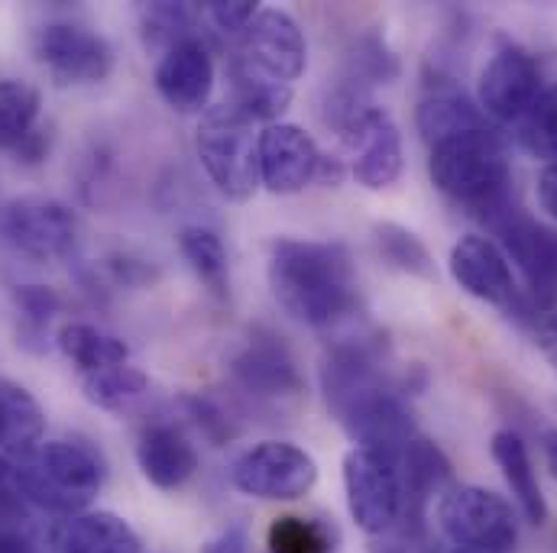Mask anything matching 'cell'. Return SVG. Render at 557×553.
<instances>
[{
  "label": "cell",
  "instance_id": "cell-1",
  "mask_svg": "<svg viewBox=\"0 0 557 553\" xmlns=\"http://www.w3.org/2000/svg\"><path fill=\"white\" fill-rule=\"evenodd\" d=\"M321 389L334 420L363 450L399 453L418 437L403 389L386 376V350L380 337L334 343L321 360Z\"/></svg>",
  "mask_w": 557,
  "mask_h": 553
},
{
  "label": "cell",
  "instance_id": "cell-2",
  "mask_svg": "<svg viewBox=\"0 0 557 553\" xmlns=\"http://www.w3.org/2000/svg\"><path fill=\"white\" fill-rule=\"evenodd\" d=\"M267 278L276 304L305 327H334L360 298L354 256L344 243L278 237L270 247Z\"/></svg>",
  "mask_w": 557,
  "mask_h": 553
},
{
  "label": "cell",
  "instance_id": "cell-3",
  "mask_svg": "<svg viewBox=\"0 0 557 553\" xmlns=\"http://www.w3.org/2000/svg\"><path fill=\"white\" fill-rule=\"evenodd\" d=\"M13 479L26 505L59 518L88 512L108 482V460L88 440H46L13 463Z\"/></svg>",
  "mask_w": 557,
  "mask_h": 553
},
{
  "label": "cell",
  "instance_id": "cell-4",
  "mask_svg": "<svg viewBox=\"0 0 557 553\" xmlns=\"http://www.w3.org/2000/svg\"><path fill=\"white\" fill-rule=\"evenodd\" d=\"M428 175L437 191L467 204L473 217H486L499 204L512 201V168L503 139L490 127L467 130L431 146Z\"/></svg>",
  "mask_w": 557,
  "mask_h": 553
},
{
  "label": "cell",
  "instance_id": "cell-5",
  "mask_svg": "<svg viewBox=\"0 0 557 553\" xmlns=\"http://www.w3.org/2000/svg\"><path fill=\"white\" fill-rule=\"evenodd\" d=\"M195 152L211 185L231 198L247 201L260 185V134L237 104L208 108L195 130Z\"/></svg>",
  "mask_w": 557,
  "mask_h": 553
},
{
  "label": "cell",
  "instance_id": "cell-6",
  "mask_svg": "<svg viewBox=\"0 0 557 553\" xmlns=\"http://www.w3.org/2000/svg\"><path fill=\"white\" fill-rule=\"evenodd\" d=\"M437 525L454 548L483 553H512L519 518L512 505L483 486H450L437 502Z\"/></svg>",
  "mask_w": 557,
  "mask_h": 553
},
{
  "label": "cell",
  "instance_id": "cell-7",
  "mask_svg": "<svg viewBox=\"0 0 557 553\" xmlns=\"http://www.w3.org/2000/svg\"><path fill=\"white\" fill-rule=\"evenodd\" d=\"M305 65L308 42L295 16L278 7H263L240 36V49L234 55L231 72L247 75L253 81L292 88L305 75Z\"/></svg>",
  "mask_w": 557,
  "mask_h": 553
},
{
  "label": "cell",
  "instance_id": "cell-8",
  "mask_svg": "<svg viewBox=\"0 0 557 553\" xmlns=\"http://www.w3.org/2000/svg\"><path fill=\"white\" fill-rule=\"evenodd\" d=\"M78 221L69 204L46 194H20L0 204V243L33 263H59L75 250Z\"/></svg>",
  "mask_w": 557,
  "mask_h": 553
},
{
  "label": "cell",
  "instance_id": "cell-9",
  "mask_svg": "<svg viewBox=\"0 0 557 553\" xmlns=\"http://www.w3.org/2000/svg\"><path fill=\"white\" fill-rule=\"evenodd\" d=\"M344 492L357 528L380 538L403 521V473L399 453L354 447L344 456Z\"/></svg>",
  "mask_w": 557,
  "mask_h": 553
},
{
  "label": "cell",
  "instance_id": "cell-10",
  "mask_svg": "<svg viewBox=\"0 0 557 553\" xmlns=\"http://www.w3.org/2000/svg\"><path fill=\"white\" fill-rule=\"evenodd\" d=\"M231 482L237 492L260 502H295L314 489L318 463L298 443L263 440L234 460Z\"/></svg>",
  "mask_w": 557,
  "mask_h": 553
},
{
  "label": "cell",
  "instance_id": "cell-11",
  "mask_svg": "<svg viewBox=\"0 0 557 553\" xmlns=\"http://www.w3.org/2000/svg\"><path fill=\"white\" fill-rule=\"evenodd\" d=\"M33 55L62 88L101 85L114 72L111 42L82 23H46L33 39Z\"/></svg>",
  "mask_w": 557,
  "mask_h": 553
},
{
  "label": "cell",
  "instance_id": "cell-12",
  "mask_svg": "<svg viewBox=\"0 0 557 553\" xmlns=\"http://www.w3.org/2000/svg\"><path fill=\"white\" fill-rule=\"evenodd\" d=\"M483 224L496 234V247L519 266L529 291L539 301L557 294V234L545 230L535 217H529L516 201L499 204L483 217Z\"/></svg>",
  "mask_w": 557,
  "mask_h": 553
},
{
  "label": "cell",
  "instance_id": "cell-13",
  "mask_svg": "<svg viewBox=\"0 0 557 553\" xmlns=\"http://www.w3.org/2000/svg\"><path fill=\"white\" fill-rule=\"evenodd\" d=\"M542 88H545L542 62L529 49L509 42L496 49L486 68L480 72L476 108L499 124H519L522 114L542 95Z\"/></svg>",
  "mask_w": 557,
  "mask_h": 553
},
{
  "label": "cell",
  "instance_id": "cell-14",
  "mask_svg": "<svg viewBox=\"0 0 557 553\" xmlns=\"http://www.w3.org/2000/svg\"><path fill=\"white\" fill-rule=\"evenodd\" d=\"M231 376L257 402H288L305 389L292 350L270 330H253L247 337L231 360Z\"/></svg>",
  "mask_w": 557,
  "mask_h": 553
},
{
  "label": "cell",
  "instance_id": "cell-15",
  "mask_svg": "<svg viewBox=\"0 0 557 553\" xmlns=\"http://www.w3.org/2000/svg\"><path fill=\"white\" fill-rule=\"evenodd\" d=\"M447 269H450V278L476 301H486V304L506 307V311H519L522 291L516 285L506 253L490 237H480V234L460 237L450 250Z\"/></svg>",
  "mask_w": 557,
  "mask_h": 553
},
{
  "label": "cell",
  "instance_id": "cell-16",
  "mask_svg": "<svg viewBox=\"0 0 557 553\" xmlns=\"http://www.w3.org/2000/svg\"><path fill=\"white\" fill-rule=\"evenodd\" d=\"M156 91L175 114H205L214 91V59L198 36L169 46L156 65Z\"/></svg>",
  "mask_w": 557,
  "mask_h": 553
},
{
  "label": "cell",
  "instance_id": "cell-17",
  "mask_svg": "<svg viewBox=\"0 0 557 553\" xmlns=\"http://www.w3.org/2000/svg\"><path fill=\"white\" fill-rule=\"evenodd\" d=\"M344 142L354 149V178L370 191H386L399 181L406 155H403V134L396 121L383 108H367L360 121L344 134Z\"/></svg>",
  "mask_w": 557,
  "mask_h": 553
},
{
  "label": "cell",
  "instance_id": "cell-18",
  "mask_svg": "<svg viewBox=\"0 0 557 553\" xmlns=\"http://www.w3.org/2000/svg\"><path fill=\"white\" fill-rule=\"evenodd\" d=\"M321 152L298 124H267L260 130V185L273 194H298L318 181Z\"/></svg>",
  "mask_w": 557,
  "mask_h": 553
},
{
  "label": "cell",
  "instance_id": "cell-19",
  "mask_svg": "<svg viewBox=\"0 0 557 553\" xmlns=\"http://www.w3.org/2000/svg\"><path fill=\"white\" fill-rule=\"evenodd\" d=\"M137 466L149 486L175 492L195 479L201 460L195 443L175 424H149L137 437Z\"/></svg>",
  "mask_w": 557,
  "mask_h": 553
},
{
  "label": "cell",
  "instance_id": "cell-20",
  "mask_svg": "<svg viewBox=\"0 0 557 553\" xmlns=\"http://www.w3.org/2000/svg\"><path fill=\"white\" fill-rule=\"evenodd\" d=\"M399 473H403V518L421 528L424 508L434 495H444L450 489V460L441 453L437 443L412 437L399 450Z\"/></svg>",
  "mask_w": 557,
  "mask_h": 553
},
{
  "label": "cell",
  "instance_id": "cell-21",
  "mask_svg": "<svg viewBox=\"0 0 557 553\" xmlns=\"http://www.w3.org/2000/svg\"><path fill=\"white\" fill-rule=\"evenodd\" d=\"M490 450H493V460H496L512 499L519 502V512L525 515L529 525L542 528L548 521V502H545V492L539 486L535 463H532L525 440L516 430H496Z\"/></svg>",
  "mask_w": 557,
  "mask_h": 553
},
{
  "label": "cell",
  "instance_id": "cell-22",
  "mask_svg": "<svg viewBox=\"0 0 557 553\" xmlns=\"http://www.w3.org/2000/svg\"><path fill=\"white\" fill-rule=\"evenodd\" d=\"M55 553H143V541L114 512H82L55 531Z\"/></svg>",
  "mask_w": 557,
  "mask_h": 553
},
{
  "label": "cell",
  "instance_id": "cell-23",
  "mask_svg": "<svg viewBox=\"0 0 557 553\" xmlns=\"http://www.w3.org/2000/svg\"><path fill=\"white\" fill-rule=\"evenodd\" d=\"M46 412L20 382L0 379V456H26L42 443Z\"/></svg>",
  "mask_w": 557,
  "mask_h": 553
},
{
  "label": "cell",
  "instance_id": "cell-24",
  "mask_svg": "<svg viewBox=\"0 0 557 553\" xmlns=\"http://www.w3.org/2000/svg\"><path fill=\"white\" fill-rule=\"evenodd\" d=\"M55 343H59L62 356L78 369V376L131 363V347L121 337H111V334L98 330L95 324H85V321L62 324L55 334Z\"/></svg>",
  "mask_w": 557,
  "mask_h": 553
},
{
  "label": "cell",
  "instance_id": "cell-25",
  "mask_svg": "<svg viewBox=\"0 0 557 553\" xmlns=\"http://www.w3.org/2000/svg\"><path fill=\"white\" fill-rule=\"evenodd\" d=\"M418 134L428 146H437L444 139L467 134V130H483L486 127V114L463 95L457 91H441L431 95L418 104L416 114Z\"/></svg>",
  "mask_w": 557,
  "mask_h": 553
},
{
  "label": "cell",
  "instance_id": "cell-26",
  "mask_svg": "<svg viewBox=\"0 0 557 553\" xmlns=\"http://www.w3.org/2000/svg\"><path fill=\"white\" fill-rule=\"evenodd\" d=\"M178 253L188 263V269L205 281V288L218 298H227L231 291V260L224 250V240L201 224L178 230Z\"/></svg>",
  "mask_w": 557,
  "mask_h": 553
},
{
  "label": "cell",
  "instance_id": "cell-27",
  "mask_svg": "<svg viewBox=\"0 0 557 553\" xmlns=\"http://www.w3.org/2000/svg\"><path fill=\"white\" fill-rule=\"evenodd\" d=\"M146 392H149V376L131 363L82 376V395L101 412H114V415L131 412Z\"/></svg>",
  "mask_w": 557,
  "mask_h": 553
},
{
  "label": "cell",
  "instance_id": "cell-28",
  "mask_svg": "<svg viewBox=\"0 0 557 553\" xmlns=\"http://www.w3.org/2000/svg\"><path fill=\"white\" fill-rule=\"evenodd\" d=\"M373 243H376V253L383 256V263L393 266L396 273L428 278V281L437 278V266H434L431 250L421 243V237L412 234L409 227H403L396 221H383V224L373 227Z\"/></svg>",
  "mask_w": 557,
  "mask_h": 553
},
{
  "label": "cell",
  "instance_id": "cell-29",
  "mask_svg": "<svg viewBox=\"0 0 557 553\" xmlns=\"http://www.w3.org/2000/svg\"><path fill=\"white\" fill-rule=\"evenodd\" d=\"M42 95L20 78H0V149L13 152L39 124Z\"/></svg>",
  "mask_w": 557,
  "mask_h": 553
},
{
  "label": "cell",
  "instance_id": "cell-30",
  "mask_svg": "<svg viewBox=\"0 0 557 553\" xmlns=\"http://www.w3.org/2000/svg\"><path fill=\"white\" fill-rule=\"evenodd\" d=\"M337 544H341V535L324 518L278 515L267 531L270 553H334Z\"/></svg>",
  "mask_w": 557,
  "mask_h": 553
},
{
  "label": "cell",
  "instance_id": "cell-31",
  "mask_svg": "<svg viewBox=\"0 0 557 553\" xmlns=\"http://www.w3.org/2000/svg\"><path fill=\"white\" fill-rule=\"evenodd\" d=\"M516 127H519V142L529 155L545 159L548 165L557 162V81L542 88V95Z\"/></svg>",
  "mask_w": 557,
  "mask_h": 553
},
{
  "label": "cell",
  "instance_id": "cell-32",
  "mask_svg": "<svg viewBox=\"0 0 557 553\" xmlns=\"http://www.w3.org/2000/svg\"><path fill=\"white\" fill-rule=\"evenodd\" d=\"M399 75V59L386 49L383 39L367 36L357 42L354 55L347 59V78L350 85L363 88V85H389Z\"/></svg>",
  "mask_w": 557,
  "mask_h": 553
},
{
  "label": "cell",
  "instance_id": "cell-33",
  "mask_svg": "<svg viewBox=\"0 0 557 553\" xmlns=\"http://www.w3.org/2000/svg\"><path fill=\"white\" fill-rule=\"evenodd\" d=\"M13 301L16 311L23 314V334H33L39 340L59 311V294L49 285H16Z\"/></svg>",
  "mask_w": 557,
  "mask_h": 553
},
{
  "label": "cell",
  "instance_id": "cell-34",
  "mask_svg": "<svg viewBox=\"0 0 557 553\" xmlns=\"http://www.w3.org/2000/svg\"><path fill=\"white\" fill-rule=\"evenodd\" d=\"M0 553H39L26 518V505L0 508Z\"/></svg>",
  "mask_w": 557,
  "mask_h": 553
},
{
  "label": "cell",
  "instance_id": "cell-35",
  "mask_svg": "<svg viewBox=\"0 0 557 553\" xmlns=\"http://www.w3.org/2000/svg\"><path fill=\"white\" fill-rule=\"evenodd\" d=\"M205 13H208V20H211L221 33H227V36H244L247 26L253 23V16L260 13V7H257V0H211V3L205 7Z\"/></svg>",
  "mask_w": 557,
  "mask_h": 553
},
{
  "label": "cell",
  "instance_id": "cell-36",
  "mask_svg": "<svg viewBox=\"0 0 557 553\" xmlns=\"http://www.w3.org/2000/svg\"><path fill=\"white\" fill-rule=\"evenodd\" d=\"M49 142H52V137H49V130H42V127H36L29 137L23 139L10 155L20 162V165H42L46 162V155H49Z\"/></svg>",
  "mask_w": 557,
  "mask_h": 553
},
{
  "label": "cell",
  "instance_id": "cell-37",
  "mask_svg": "<svg viewBox=\"0 0 557 553\" xmlns=\"http://www.w3.org/2000/svg\"><path fill=\"white\" fill-rule=\"evenodd\" d=\"M201 553H250V535H247L244 525H231L218 538H211L201 548Z\"/></svg>",
  "mask_w": 557,
  "mask_h": 553
},
{
  "label": "cell",
  "instance_id": "cell-38",
  "mask_svg": "<svg viewBox=\"0 0 557 553\" xmlns=\"http://www.w3.org/2000/svg\"><path fill=\"white\" fill-rule=\"evenodd\" d=\"M535 343H539L542 356L557 369V311L545 314V317L539 321V327H535Z\"/></svg>",
  "mask_w": 557,
  "mask_h": 553
},
{
  "label": "cell",
  "instance_id": "cell-39",
  "mask_svg": "<svg viewBox=\"0 0 557 553\" xmlns=\"http://www.w3.org/2000/svg\"><path fill=\"white\" fill-rule=\"evenodd\" d=\"M539 204L548 217L557 221V162L545 165L539 175Z\"/></svg>",
  "mask_w": 557,
  "mask_h": 553
},
{
  "label": "cell",
  "instance_id": "cell-40",
  "mask_svg": "<svg viewBox=\"0 0 557 553\" xmlns=\"http://www.w3.org/2000/svg\"><path fill=\"white\" fill-rule=\"evenodd\" d=\"M542 447H545V460H548V469H552V476L557 479V427H555V430H548V433L542 437Z\"/></svg>",
  "mask_w": 557,
  "mask_h": 553
},
{
  "label": "cell",
  "instance_id": "cell-41",
  "mask_svg": "<svg viewBox=\"0 0 557 553\" xmlns=\"http://www.w3.org/2000/svg\"><path fill=\"white\" fill-rule=\"evenodd\" d=\"M450 553H483V551H467V548H454Z\"/></svg>",
  "mask_w": 557,
  "mask_h": 553
},
{
  "label": "cell",
  "instance_id": "cell-42",
  "mask_svg": "<svg viewBox=\"0 0 557 553\" xmlns=\"http://www.w3.org/2000/svg\"><path fill=\"white\" fill-rule=\"evenodd\" d=\"M386 553H412V551H403V548H393V551H386Z\"/></svg>",
  "mask_w": 557,
  "mask_h": 553
}]
</instances>
